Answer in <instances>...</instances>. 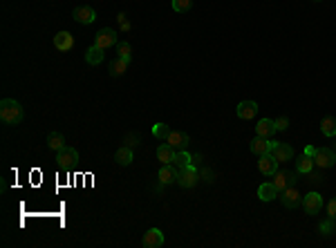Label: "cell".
<instances>
[{"label":"cell","instance_id":"obj_37","mask_svg":"<svg viewBox=\"0 0 336 248\" xmlns=\"http://www.w3.org/2000/svg\"><path fill=\"white\" fill-rule=\"evenodd\" d=\"M314 152H316V148H312V146H309V148H305V155L314 156Z\"/></svg>","mask_w":336,"mask_h":248},{"label":"cell","instance_id":"obj_17","mask_svg":"<svg viewBox=\"0 0 336 248\" xmlns=\"http://www.w3.org/2000/svg\"><path fill=\"white\" fill-rule=\"evenodd\" d=\"M175 148L171 146V143L166 141V143H161L159 148H157V161H161V165H166V163H173V159H175Z\"/></svg>","mask_w":336,"mask_h":248},{"label":"cell","instance_id":"obj_27","mask_svg":"<svg viewBox=\"0 0 336 248\" xmlns=\"http://www.w3.org/2000/svg\"><path fill=\"white\" fill-rule=\"evenodd\" d=\"M321 132L325 136H336V119L334 117H325L321 121Z\"/></svg>","mask_w":336,"mask_h":248},{"label":"cell","instance_id":"obj_28","mask_svg":"<svg viewBox=\"0 0 336 248\" xmlns=\"http://www.w3.org/2000/svg\"><path fill=\"white\" fill-rule=\"evenodd\" d=\"M168 134H171V127L166 125V123H155L152 125V136H157V139H168Z\"/></svg>","mask_w":336,"mask_h":248},{"label":"cell","instance_id":"obj_6","mask_svg":"<svg viewBox=\"0 0 336 248\" xmlns=\"http://www.w3.org/2000/svg\"><path fill=\"white\" fill-rule=\"evenodd\" d=\"M273 155V159L280 163V161H292L294 159V148L289 146V143H278V141H271V150H269Z\"/></svg>","mask_w":336,"mask_h":248},{"label":"cell","instance_id":"obj_24","mask_svg":"<svg viewBox=\"0 0 336 248\" xmlns=\"http://www.w3.org/2000/svg\"><path fill=\"white\" fill-rule=\"evenodd\" d=\"M296 168H298V172H300V175H307V172H312V170H314V156L302 155L300 159L296 161Z\"/></svg>","mask_w":336,"mask_h":248},{"label":"cell","instance_id":"obj_36","mask_svg":"<svg viewBox=\"0 0 336 248\" xmlns=\"http://www.w3.org/2000/svg\"><path fill=\"white\" fill-rule=\"evenodd\" d=\"M202 175H204V177H206V179H204V181H213V172H211V170H204V172H202Z\"/></svg>","mask_w":336,"mask_h":248},{"label":"cell","instance_id":"obj_4","mask_svg":"<svg viewBox=\"0 0 336 248\" xmlns=\"http://www.w3.org/2000/svg\"><path fill=\"white\" fill-rule=\"evenodd\" d=\"M334 163H336V152L334 150H330V148H318V150L314 152V165L327 170V168H332Z\"/></svg>","mask_w":336,"mask_h":248},{"label":"cell","instance_id":"obj_33","mask_svg":"<svg viewBox=\"0 0 336 248\" xmlns=\"http://www.w3.org/2000/svg\"><path fill=\"white\" fill-rule=\"evenodd\" d=\"M276 127H278V130H287V127H289V119L287 117H280L276 121Z\"/></svg>","mask_w":336,"mask_h":248},{"label":"cell","instance_id":"obj_7","mask_svg":"<svg viewBox=\"0 0 336 248\" xmlns=\"http://www.w3.org/2000/svg\"><path fill=\"white\" fill-rule=\"evenodd\" d=\"M302 208H305L307 215L316 217V215L321 213V208H323V197L318 195V192H309V195H305L302 197Z\"/></svg>","mask_w":336,"mask_h":248},{"label":"cell","instance_id":"obj_2","mask_svg":"<svg viewBox=\"0 0 336 248\" xmlns=\"http://www.w3.org/2000/svg\"><path fill=\"white\" fill-rule=\"evenodd\" d=\"M56 163H59L61 170H70V168H74V165L78 163V152L74 150V148L65 146L63 150L56 152Z\"/></svg>","mask_w":336,"mask_h":248},{"label":"cell","instance_id":"obj_35","mask_svg":"<svg viewBox=\"0 0 336 248\" xmlns=\"http://www.w3.org/2000/svg\"><path fill=\"white\" fill-rule=\"evenodd\" d=\"M307 177H309V181H312V184H321V181H323V177L321 175H316V172H307Z\"/></svg>","mask_w":336,"mask_h":248},{"label":"cell","instance_id":"obj_22","mask_svg":"<svg viewBox=\"0 0 336 248\" xmlns=\"http://www.w3.org/2000/svg\"><path fill=\"white\" fill-rule=\"evenodd\" d=\"M47 148L49 150H63L65 148V136L61 134V132H49L47 134Z\"/></svg>","mask_w":336,"mask_h":248},{"label":"cell","instance_id":"obj_12","mask_svg":"<svg viewBox=\"0 0 336 248\" xmlns=\"http://www.w3.org/2000/svg\"><path fill=\"white\" fill-rule=\"evenodd\" d=\"M258 170L262 172V175H267V177H273V175H276V170H278V161L273 159L271 152H267V155L260 156V161H258Z\"/></svg>","mask_w":336,"mask_h":248},{"label":"cell","instance_id":"obj_30","mask_svg":"<svg viewBox=\"0 0 336 248\" xmlns=\"http://www.w3.org/2000/svg\"><path fill=\"white\" fill-rule=\"evenodd\" d=\"M173 11H188L193 7V0H173L171 2Z\"/></svg>","mask_w":336,"mask_h":248},{"label":"cell","instance_id":"obj_16","mask_svg":"<svg viewBox=\"0 0 336 248\" xmlns=\"http://www.w3.org/2000/svg\"><path fill=\"white\" fill-rule=\"evenodd\" d=\"M256 132H258V136H264V139H271V136L278 132L276 121H271V119H260L258 125H256Z\"/></svg>","mask_w":336,"mask_h":248},{"label":"cell","instance_id":"obj_5","mask_svg":"<svg viewBox=\"0 0 336 248\" xmlns=\"http://www.w3.org/2000/svg\"><path fill=\"white\" fill-rule=\"evenodd\" d=\"M117 43H119V40H117V31L110 30V27L99 30L97 36H94V45H97V47H101V49H108V47H112V45H117Z\"/></svg>","mask_w":336,"mask_h":248},{"label":"cell","instance_id":"obj_20","mask_svg":"<svg viewBox=\"0 0 336 248\" xmlns=\"http://www.w3.org/2000/svg\"><path fill=\"white\" fill-rule=\"evenodd\" d=\"M278 195H280V192H278V188L273 186V181H264V184L258 188V197L262 201H273Z\"/></svg>","mask_w":336,"mask_h":248},{"label":"cell","instance_id":"obj_18","mask_svg":"<svg viewBox=\"0 0 336 248\" xmlns=\"http://www.w3.org/2000/svg\"><path fill=\"white\" fill-rule=\"evenodd\" d=\"M166 141L171 143L175 150H186L188 148V143H190V139H188V134H184V132H173L171 130V134H168V139Z\"/></svg>","mask_w":336,"mask_h":248},{"label":"cell","instance_id":"obj_34","mask_svg":"<svg viewBox=\"0 0 336 248\" xmlns=\"http://www.w3.org/2000/svg\"><path fill=\"white\" fill-rule=\"evenodd\" d=\"M117 20H119V25H121V27H123V31H128V30H130V23H128V18H126V16H123V14H119V16H117Z\"/></svg>","mask_w":336,"mask_h":248},{"label":"cell","instance_id":"obj_1","mask_svg":"<svg viewBox=\"0 0 336 248\" xmlns=\"http://www.w3.org/2000/svg\"><path fill=\"white\" fill-rule=\"evenodd\" d=\"M23 117H25V112L18 101L5 98V101L0 103V119H2V123H7V125H18V123L23 121Z\"/></svg>","mask_w":336,"mask_h":248},{"label":"cell","instance_id":"obj_9","mask_svg":"<svg viewBox=\"0 0 336 248\" xmlns=\"http://www.w3.org/2000/svg\"><path fill=\"white\" fill-rule=\"evenodd\" d=\"M142 246L144 248H159L164 246V233L159 228H150L144 233V239H142Z\"/></svg>","mask_w":336,"mask_h":248},{"label":"cell","instance_id":"obj_10","mask_svg":"<svg viewBox=\"0 0 336 248\" xmlns=\"http://www.w3.org/2000/svg\"><path fill=\"white\" fill-rule=\"evenodd\" d=\"M177 177H180V170H177L173 163H166L159 168V175H157V179H159L161 186H168V184H175Z\"/></svg>","mask_w":336,"mask_h":248},{"label":"cell","instance_id":"obj_15","mask_svg":"<svg viewBox=\"0 0 336 248\" xmlns=\"http://www.w3.org/2000/svg\"><path fill=\"white\" fill-rule=\"evenodd\" d=\"M54 47L59 49V52H70L74 47V36L70 31H59V34L54 36Z\"/></svg>","mask_w":336,"mask_h":248},{"label":"cell","instance_id":"obj_26","mask_svg":"<svg viewBox=\"0 0 336 248\" xmlns=\"http://www.w3.org/2000/svg\"><path fill=\"white\" fill-rule=\"evenodd\" d=\"M128 63H130V61H126V59H114L110 63V74L112 76H121V74H126V69H128Z\"/></svg>","mask_w":336,"mask_h":248},{"label":"cell","instance_id":"obj_38","mask_svg":"<svg viewBox=\"0 0 336 248\" xmlns=\"http://www.w3.org/2000/svg\"><path fill=\"white\" fill-rule=\"evenodd\" d=\"M314 2H321V0H314Z\"/></svg>","mask_w":336,"mask_h":248},{"label":"cell","instance_id":"obj_21","mask_svg":"<svg viewBox=\"0 0 336 248\" xmlns=\"http://www.w3.org/2000/svg\"><path fill=\"white\" fill-rule=\"evenodd\" d=\"M103 56H106V49L92 45V47L85 52V63L88 65H99V63H103Z\"/></svg>","mask_w":336,"mask_h":248},{"label":"cell","instance_id":"obj_29","mask_svg":"<svg viewBox=\"0 0 336 248\" xmlns=\"http://www.w3.org/2000/svg\"><path fill=\"white\" fill-rule=\"evenodd\" d=\"M130 52H132L130 43H126V40H121V43H117V54H119V59H126V61H130Z\"/></svg>","mask_w":336,"mask_h":248},{"label":"cell","instance_id":"obj_19","mask_svg":"<svg viewBox=\"0 0 336 248\" xmlns=\"http://www.w3.org/2000/svg\"><path fill=\"white\" fill-rule=\"evenodd\" d=\"M249 148H251V152H254V155L262 156V155H267V152L271 150V141H269V139H264V136H256L254 141L249 143Z\"/></svg>","mask_w":336,"mask_h":248},{"label":"cell","instance_id":"obj_8","mask_svg":"<svg viewBox=\"0 0 336 248\" xmlns=\"http://www.w3.org/2000/svg\"><path fill=\"white\" fill-rule=\"evenodd\" d=\"M197 179H200V172L193 168V163L186 165L184 170H180V177H177V184L182 186V188H193L195 184H197Z\"/></svg>","mask_w":336,"mask_h":248},{"label":"cell","instance_id":"obj_11","mask_svg":"<svg viewBox=\"0 0 336 248\" xmlns=\"http://www.w3.org/2000/svg\"><path fill=\"white\" fill-rule=\"evenodd\" d=\"M72 18L76 20V23H81V25H90V23H94V20H97V14H94L92 7L81 5V7H76V9L72 11Z\"/></svg>","mask_w":336,"mask_h":248},{"label":"cell","instance_id":"obj_13","mask_svg":"<svg viewBox=\"0 0 336 248\" xmlns=\"http://www.w3.org/2000/svg\"><path fill=\"white\" fill-rule=\"evenodd\" d=\"M280 199H283V206L285 208H298V206L302 204V199H300V192H298L296 190V186H292V188H287V190H283V197H280Z\"/></svg>","mask_w":336,"mask_h":248},{"label":"cell","instance_id":"obj_3","mask_svg":"<svg viewBox=\"0 0 336 248\" xmlns=\"http://www.w3.org/2000/svg\"><path fill=\"white\" fill-rule=\"evenodd\" d=\"M298 179H296V172H289V170H276V175H273V186L278 188V192H283V190L292 188V186H296Z\"/></svg>","mask_w":336,"mask_h":248},{"label":"cell","instance_id":"obj_25","mask_svg":"<svg viewBox=\"0 0 336 248\" xmlns=\"http://www.w3.org/2000/svg\"><path fill=\"white\" fill-rule=\"evenodd\" d=\"M190 161H193V159H190L188 152H186V150H177L175 152V159H173V165H175L177 170H184L186 165H190Z\"/></svg>","mask_w":336,"mask_h":248},{"label":"cell","instance_id":"obj_32","mask_svg":"<svg viewBox=\"0 0 336 248\" xmlns=\"http://www.w3.org/2000/svg\"><path fill=\"white\" fill-rule=\"evenodd\" d=\"M332 228H334V219H327V221H325V224H323L321 226V230H323V235H332Z\"/></svg>","mask_w":336,"mask_h":248},{"label":"cell","instance_id":"obj_14","mask_svg":"<svg viewBox=\"0 0 336 248\" xmlns=\"http://www.w3.org/2000/svg\"><path fill=\"white\" fill-rule=\"evenodd\" d=\"M238 117L242 119V121H251V119L258 114V103L256 101H242V103H238Z\"/></svg>","mask_w":336,"mask_h":248},{"label":"cell","instance_id":"obj_23","mask_svg":"<svg viewBox=\"0 0 336 248\" xmlns=\"http://www.w3.org/2000/svg\"><path fill=\"white\" fill-rule=\"evenodd\" d=\"M114 161L119 165H130L132 163V150L130 146H121L117 152H114Z\"/></svg>","mask_w":336,"mask_h":248},{"label":"cell","instance_id":"obj_31","mask_svg":"<svg viewBox=\"0 0 336 248\" xmlns=\"http://www.w3.org/2000/svg\"><path fill=\"white\" fill-rule=\"evenodd\" d=\"M327 215H330V217L336 221V197H334V199H330V204H327Z\"/></svg>","mask_w":336,"mask_h":248}]
</instances>
